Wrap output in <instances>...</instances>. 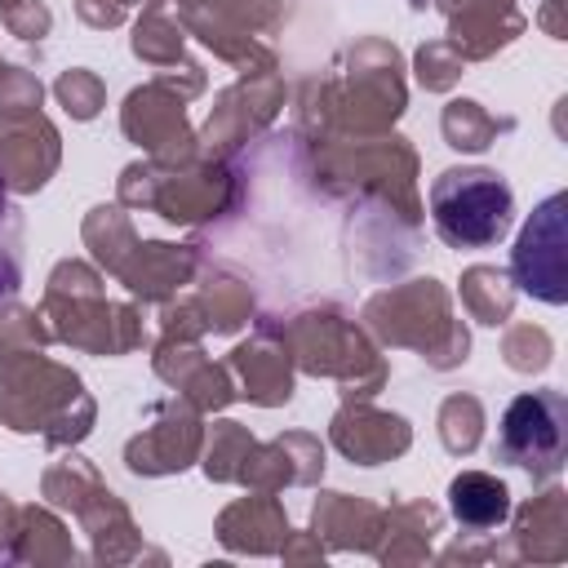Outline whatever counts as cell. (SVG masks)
<instances>
[{
	"mask_svg": "<svg viewBox=\"0 0 568 568\" xmlns=\"http://www.w3.org/2000/svg\"><path fill=\"white\" fill-rule=\"evenodd\" d=\"M430 217L444 244L488 248L515 222V195L493 169H448L430 186Z\"/></svg>",
	"mask_w": 568,
	"mask_h": 568,
	"instance_id": "6da1fadb",
	"label": "cell"
},
{
	"mask_svg": "<svg viewBox=\"0 0 568 568\" xmlns=\"http://www.w3.org/2000/svg\"><path fill=\"white\" fill-rule=\"evenodd\" d=\"M564 444H568V404L559 390H532L519 395L497 435V453L532 475H555L564 466Z\"/></svg>",
	"mask_w": 568,
	"mask_h": 568,
	"instance_id": "7a4b0ae2",
	"label": "cell"
},
{
	"mask_svg": "<svg viewBox=\"0 0 568 568\" xmlns=\"http://www.w3.org/2000/svg\"><path fill=\"white\" fill-rule=\"evenodd\" d=\"M515 284L528 297L541 302H564L568 297V262H564V195H550L532 222L524 226L515 244Z\"/></svg>",
	"mask_w": 568,
	"mask_h": 568,
	"instance_id": "3957f363",
	"label": "cell"
},
{
	"mask_svg": "<svg viewBox=\"0 0 568 568\" xmlns=\"http://www.w3.org/2000/svg\"><path fill=\"white\" fill-rule=\"evenodd\" d=\"M448 506H453V519L470 532H488L497 524H506L510 515V493L501 479L484 475V470H466L448 484Z\"/></svg>",
	"mask_w": 568,
	"mask_h": 568,
	"instance_id": "277c9868",
	"label": "cell"
}]
</instances>
